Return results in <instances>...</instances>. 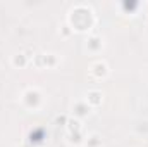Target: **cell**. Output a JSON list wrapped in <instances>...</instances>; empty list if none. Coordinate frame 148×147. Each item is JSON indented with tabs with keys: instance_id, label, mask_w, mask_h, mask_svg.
Returning <instances> with one entry per match:
<instances>
[{
	"instance_id": "1",
	"label": "cell",
	"mask_w": 148,
	"mask_h": 147,
	"mask_svg": "<svg viewBox=\"0 0 148 147\" xmlns=\"http://www.w3.org/2000/svg\"><path fill=\"white\" fill-rule=\"evenodd\" d=\"M23 102H24L26 107L29 106V102H33L31 109H38L41 106V94H40V90H36V88H28L23 94Z\"/></svg>"
},
{
	"instance_id": "2",
	"label": "cell",
	"mask_w": 148,
	"mask_h": 147,
	"mask_svg": "<svg viewBox=\"0 0 148 147\" xmlns=\"http://www.w3.org/2000/svg\"><path fill=\"white\" fill-rule=\"evenodd\" d=\"M90 73L93 74L97 80H102V78H105L109 74V66L103 61H97V62H93L90 66Z\"/></svg>"
},
{
	"instance_id": "3",
	"label": "cell",
	"mask_w": 148,
	"mask_h": 147,
	"mask_svg": "<svg viewBox=\"0 0 148 147\" xmlns=\"http://www.w3.org/2000/svg\"><path fill=\"white\" fill-rule=\"evenodd\" d=\"M102 101H103V95H102L100 90H90L86 94V102H88L90 107H98L102 104Z\"/></svg>"
},
{
	"instance_id": "4",
	"label": "cell",
	"mask_w": 148,
	"mask_h": 147,
	"mask_svg": "<svg viewBox=\"0 0 148 147\" xmlns=\"http://www.w3.org/2000/svg\"><path fill=\"white\" fill-rule=\"evenodd\" d=\"M81 128H83V125H81V121L77 119V118H69L67 119V130H69V133L71 135H77L79 132H81Z\"/></svg>"
},
{
	"instance_id": "5",
	"label": "cell",
	"mask_w": 148,
	"mask_h": 147,
	"mask_svg": "<svg viewBox=\"0 0 148 147\" xmlns=\"http://www.w3.org/2000/svg\"><path fill=\"white\" fill-rule=\"evenodd\" d=\"M10 62H12V66H14V68H24V66L28 64V59H26V55H24V54H14Z\"/></svg>"
},
{
	"instance_id": "6",
	"label": "cell",
	"mask_w": 148,
	"mask_h": 147,
	"mask_svg": "<svg viewBox=\"0 0 148 147\" xmlns=\"http://www.w3.org/2000/svg\"><path fill=\"white\" fill-rule=\"evenodd\" d=\"M74 109H76V114H77V116H86L91 107L88 106L86 101H81V102H76V107H74Z\"/></svg>"
},
{
	"instance_id": "7",
	"label": "cell",
	"mask_w": 148,
	"mask_h": 147,
	"mask_svg": "<svg viewBox=\"0 0 148 147\" xmlns=\"http://www.w3.org/2000/svg\"><path fill=\"white\" fill-rule=\"evenodd\" d=\"M102 146V139L98 133H91L90 137H86V147H100Z\"/></svg>"
}]
</instances>
